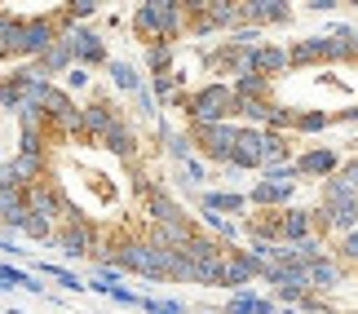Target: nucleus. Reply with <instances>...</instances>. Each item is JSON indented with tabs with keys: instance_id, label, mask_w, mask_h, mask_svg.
Segmentation results:
<instances>
[{
	"instance_id": "f03ea898",
	"label": "nucleus",
	"mask_w": 358,
	"mask_h": 314,
	"mask_svg": "<svg viewBox=\"0 0 358 314\" xmlns=\"http://www.w3.org/2000/svg\"><path fill=\"white\" fill-rule=\"evenodd\" d=\"M296 169H301V173H332V169H336V155H332V151H310V155H301Z\"/></svg>"
},
{
	"instance_id": "7ed1b4c3",
	"label": "nucleus",
	"mask_w": 358,
	"mask_h": 314,
	"mask_svg": "<svg viewBox=\"0 0 358 314\" xmlns=\"http://www.w3.org/2000/svg\"><path fill=\"white\" fill-rule=\"evenodd\" d=\"M341 252H345L350 262H358V235H345V243H341Z\"/></svg>"
},
{
	"instance_id": "f257e3e1",
	"label": "nucleus",
	"mask_w": 358,
	"mask_h": 314,
	"mask_svg": "<svg viewBox=\"0 0 358 314\" xmlns=\"http://www.w3.org/2000/svg\"><path fill=\"white\" fill-rule=\"evenodd\" d=\"M9 186L18 222L76 257L195 283H226L239 257L190 226L106 93H53L40 102L22 124Z\"/></svg>"
}]
</instances>
